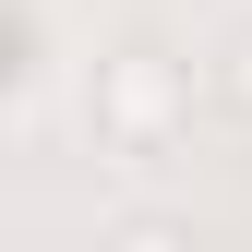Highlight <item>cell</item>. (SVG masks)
Returning a JSON list of instances; mask_svg holds the SVG:
<instances>
[{
	"instance_id": "cell-1",
	"label": "cell",
	"mask_w": 252,
	"mask_h": 252,
	"mask_svg": "<svg viewBox=\"0 0 252 252\" xmlns=\"http://www.w3.org/2000/svg\"><path fill=\"white\" fill-rule=\"evenodd\" d=\"M180 108H192V72H180L156 36H120V48L96 60V132H108L120 156L168 144V132H180Z\"/></svg>"
},
{
	"instance_id": "cell-2",
	"label": "cell",
	"mask_w": 252,
	"mask_h": 252,
	"mask_svg": "<svg viewBox=\"0 0 252 252\" xmlns=\"http://www.w3.org/2000/svg\"><path fill=\"white\" fill-rule=\"evenodd\" d=\"M216 96H228V108L252 120V24H240V36H228V48H216Z\"/></svg>"
},
{
	"instance_id": "cell-3",
	"label": "cell",
	"mask_w": 252,
	"mask_h": 252,
	"mask_svg": "<svg viewBox=\"0 0 252 252\" xmlns=\"http://www.w3.org/2000/svg\"><path fill=\"white\" fill-rule=\"evenodd\" d=\"M108 252H192V228H168V216H132V228H108Z\"/></svg>"
}]
</instances>
